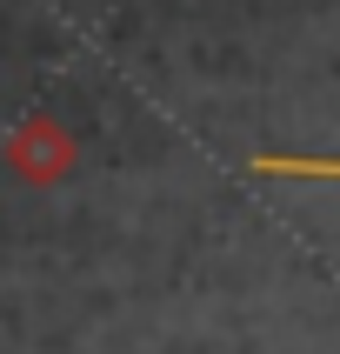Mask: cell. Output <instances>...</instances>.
I'll use <instances>...</instances> for the list:
<instances>
[{
	"label": "cell",
	"mask_w": 340,
	"mask_h": 354,
	"mask_svg": "<svg viewBox=\"0 0 340 354\" xmlns=\"http://www.w3.org/2000/svg\"><path fill=\"white\" fill-rule=\"evenodd\" d=\"M254 174H294V180H340V160H307V154H254Z\"/></svg>",
	"instance_id": "cell-1"
}]
</instances>
